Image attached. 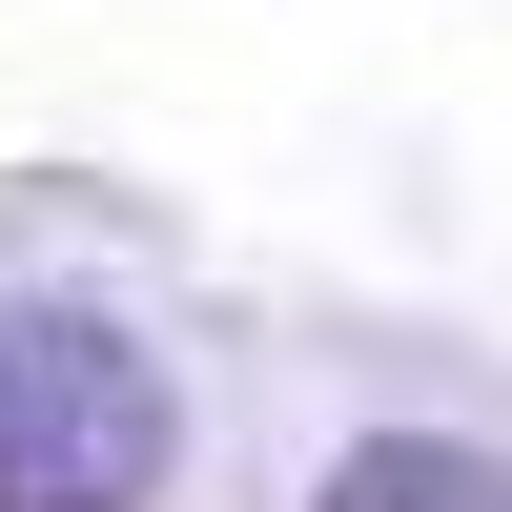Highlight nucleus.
<instances>
[{
    "instance_id": "f03ea898",
    "label": "nucleus",
    "mask_w": 512,
    "mask_h": 512,
    "mask_svg": "<svg viewBox=\"0 0 512 512\" xmlns=\"http://www.w3.org/2000/svg\"><path fill=\"white\" fill-rule=\"evenodd\" d=\"M328 512H512V472L451 451V431H369L349 472H328Z\"/></svg>"
},
{
    "instance_id": "f257e3e1",
    "label": "nucleus",
    "mask_w": 512,
    "mask_h": 512,
    "mask_svg": "<svg viewBox=\"0 0 512 512\" xmlns=\"http://www.w3.org/2000/svg\"><path fill=\"white\" fill-rule=\"evenodd\" d=\"M185 410L123 308H0V512H144Z\"/></svg>"
}]
</instances>
